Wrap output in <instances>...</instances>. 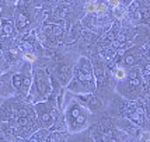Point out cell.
Returning <instances> with one entry per match:
<instances>
[{"mask_svg":"<svg viewBox=\"0 0 150 142\" xmlns=\"http://www.w3.org/2000/svg\"><path fill=\"white\" fill-rule=\"evenodd\" d=\"M96 6H97V11L96 13H100V14H104L107 11V9H108V4L105 1H103V0H97Z\"/></svg>","mask_w":150,"mask_h":142,"instance_id":"6da1fadb","label":"cell"},{"mask_svg":"<svg viewBox=\"0 0 150 142\" xmlns=\"http://www.w3.org/2000/svg\"><path fill=\"white\" fill-rule=\"evenodd\" d=\"M86 11H88V13H96L97 11V6H96V1H88V3H86Z\"/></svg>","mask_w":150,"mask_h":142,"instance_id":"7a4b0ae2","label":"cell"},{"mask_svg":"<svg viewBox=\"0 0 150 142\" xmlns=\"http://www.w3.org/2000/svg\"><path fill=\"white\" fill-rule=\"evenodd\" d=\"M114 73H115V78H117V79H124L125 75H126L122 68H118V69H115V72H114Z\"/></svg>","mask_w":150,"mask_h":142,"instance_id":"3957f363","label":"cell"},{"mask_svg":"<svg viewBox=\"0 0 150 142\" xmlns=\"http://www.w3.org/2000/svg\"><path fill=\"white\" fill-rule=\"evenodd\" d=\"M124 10H122V9H121V7L118 6V7H115V17H117V19H122V17H124Z\"/></svg>","mask_w":150,"mask_h":142,"instance_id":"277c9868","label":"cell"},{"mask_svg":"<svg viewBox=\"0 0 150 142\" xmlns=\"http://www.w3.org/2000/svg\"><path fill=\"white\" fill-rule=\"evenodd\" d=\"M24 59L30 61V62H34V61L37 59V56H35L34 54H30V52H27V54H24Z\"/></svg>","mask_w":150,"mask_h":142,"instance_id":"5b68a950","label":"cell"},{"mask_svg":"<svg viewBox=\"0 0 150 142\" xmlns=\"http://www.w3.org/2000/svg\"><path fill=\"white\" fill-rule=\"evenodd\" d=\"M140 142H150V134L149 132H143L140 136Z\"/></svg>","mask_w":150,"mask_h":142,"instance_id":"8992f818","label":"cell"},{"mask_svg":"<svg viewBox=\"0 0 150 142\" xmlns=\"http://www.w3.org/2000/svg\"><path fill=\"white\" fill-rule=\"evenodd\" d=\"M110 4L114 7H118L119 6V0H110Z\"/></svg>","mask_w":150,"mask_h":142,"instance_id":"52a82bcc","label":"cell"},{"mask_svg":"<svg viewBox=\"0 0 150 142\" xmlns=\"http://www.w3.org/2000/svg\"><path fill=\"white\" fill-rule=\"evenodd\" d=\"M23 46H24L25 49H30V48H31V45H30V42H23Z\"/></svg>","mask_w":150,"mask_h":142,"instance_id":"ba28073f","label":"cell"},{"mask_svg":"<svg viewBox=\"0 0 150 142\" xmlns=\"http://www.w3.org/2000/svg\"><path fill=\"white\" fill-rule=\"evenodd\" d=\"M4 31H6L7 34H8L10 31H11V28H10V26H8V24H6V26H4Z\"/></svg>","mask_w":150,"mask_h":142,"instance_id":"9c48e42d","label":"cell"},{"mask_svg":"<svg viewBox=\"0 0 150 142\" xmlns=\"http://www.w3.org/2000/svg\"><path fill=\"white\" fill-rule=\"evenodd\" d=\"M20 84V76H17V78H16V86H18Z\"/></svg>","mask_w":150,"mask_h":142,"instance_id":"30bf717a","label":"cell"},{"mask_svg":"<svg viewBox=\"0 0 150 142\" xmlns=\"http://www.w3.org/2000/svg\"><path fill=\"white\" fill-rule=\"evenodd\" d=\"M31 142H37V141H31Z\"/></svg>","mask_w":150,"mask_h":142,"instance_id":"8fae6325","label":"cell"}]
</instances>
